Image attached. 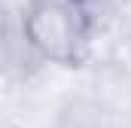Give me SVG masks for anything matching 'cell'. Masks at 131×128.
<instances>
[{
	"mask_svg": "<svg viewBox=\"0 0 131 128\" xmlns=\"http://www.w3.org/2000/svg\"><path fill=\"white\" fill-rule=\"evenodd\" d=\"M18 22L46 64L79 70L92 61L101 31L95 0H21Z\"/></svg>",
	"mask_w": 131,
	"mask_h": 128,
	"instance_id": "6da1fadb",
	"label": "cell"
},
{
	"mask_svg": "<svg viewBox=\"0 0 131 128\" xmlns=\"http://www.w3.org/2000/svg\"><path fill=\"white\" fill-rule=\"evenodd\" d=\"M46 67V61L37 55L28 37L21 31L18 15L0 31V82H21L31 79Z\"/></svg>",
	"mask_w": 131,
	"mask_h": 128,
	"instance_id": "7a4b0ae2",
	"label": "cell"
},
{
	"mask_svg": "<svg viewBox=\"0 0 131 128\" xmlns=\"http://www.w3.org/2000/svg\"><path fill=\"white\" fill-rule=\"evenodd\" d=\"M89 95L113 113H131V58H104L92 70Z\"/></svg>",
	"mask_w": 131,
	"mask_h": 128,
	"instance_id": "3957f363",
	"label": "cell"
},
{
	"mask_svg": "<svg viewBox=\"0 0 131 128\" xmlns=\"http://www.w3.org/2000/svg\"><path fill=\"white\" fill-rule=\"evenodd\" d=\"M128 116H131V113H128Z\"/></svg>",
	"mask_w": 131,
	"mask_h": 128,
	"instance_id": "277c9868",
	"label": "cell"
}]
</instances>
